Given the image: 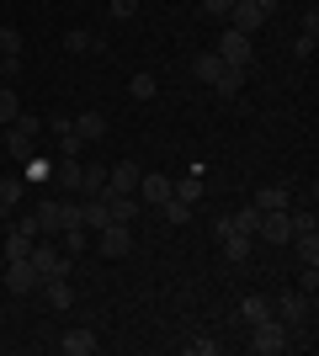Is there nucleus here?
<instances>
[{"instance_id":"14","label":"nucleus","mask_w":319,"mask_h":356,"mask_svg":"<svg viewBox=\"0 0 319 356\" xmlns=\"http://www.w3.org/2000/svg\"><path fill=\"white\" fill-rule=\"evenodd\" d=\"M138 197H144L149 208H160L170 197V176H160V170H154V176H138Z\"/></svg>"},{"instance_id":"12","label":"nucleus","mask_w":319,"mask_h":356,"mask_svg":"<svg viewBox=\"0 0 319 356\" xmlns=\"http://www.w3.org/2000/svg\"><path fill=\"white\" fill-rule=\"evenodd\" d=\"M69 128H75L80 144H101V138H106V118H101V112H80Z\"/></svg>"},{"instance_id":"42","label":"nucleus","mask_w":319,"mask_h":356,"mask_svg":"<svg viewBox=\"0 0 319 356\" xmlns=\"http://www.w3.org/2000/svg\"><path fill=\"white\" fill-rule=\"evenodd\" d=\"M75 6H85V0H75Z\"/></svg>"},{"instance_id":"27","label":"nucleus","mask_w":319,"mask_h":356,"mask_svg":"<svg viewBox=\"0 0 319 356\" xmlns=\"http://www.w3.org/2000/svg\"><path fill=\"white\" fill-rule=\"evenodd\" d=\"M16 202H22V181H16V176H6V181H0V213L11 218V213H16Z\"/></svg>"},{"instance_id":"31","label":"nucleus","mask_w":319,"mask_h":356,"mask_svg":"<svg viewBox=\"0 0 319 356\" xmlns=\"http://www.w3.org/2000/svg\"><path fill=\"white\" fill-rule=\"evenodd\" d=\"M160 218H165V223H186V218H192V208H186L181 197H165V202H160Z\"/></svg>"},{"instance_id":"40","label":"nucleus","mask_w":319,"mask_h":356,"mask_svg":"<svg viewBox=\"0 0 319 356\" xmlns=\"http://www.w3.org/2000/svg\"><path fill=\"white\" fill-rule=\"evenodd\" d=\"M304 38H319V11H314V6L304 11Z\"/></svg>"},{"instance_id":"30","label":"nucleus","mask_w":319,"mask_h":356,"mask_svg":"<svg viewBox=\"0 0 319 356\" xmlns=\"http://www.w3.org/2000/svg\"><path fill=\"white\" fill-rule=\"evenodd\" d=\"M32 245H38V239H27L22 229H11V234H6V261H22V255H27Z\"/></svg>"},{"instance_id":"6","label":"nucleus","mask_w":319,"mask_h":356,"mask_svg":"<svg viewBox=\"0 0 319 356\" xmlns=\"http://www.w3.org/2000/svg\"><path fill=\"white\" fill-rule=\"evenodd\" d=\"M96 250L106 255V261H122V255L133 250V229H128V223H106V229H96Z\"/></svg>"},{"instance_id":"17","label":"nucleus","mask_w":319,"mask_h":356,"mask_svg":"<svg viewBox=\"0 0 319 356\" xmlns=\"http://www.w3.org/2000/svg\"><path fill=\"white\" fill-rule=\"evenodd\" d=\"M170 197H181L186 208H192V202H202V176H197V170H186L181 181H170Z\"/></svg>"},{"instance_id":"1","label":"nucleus","mask_w":319,"mask_h":356,"mask_svg":"<svg viewBox=\"0 0 319 356\" xmlns=\"http://www.w3.org/2000/svg\"><path fill=\"white\" fill-rule=\"evenodd\" d=\"M0 138H6V154L22 165L27 154H38V138H43V118H32V112H16V118L0 128Z\"/></svg>"},{"instance_id":"24","label":"nucleus","mask_w":319,"mask_h":356,"mask_svg":"<svg viewBox=\"0 0 319 356\" xmlns=\"http://www.w3.org/2000/svg\"><path fill=\"white\" fill-rule=\"evenodd\" d=\"M240 319H245V325H261V319H272V298H245V303H240Z\"/></svg>"},{"instance_id":"23","label":"nucleus","mask_w":319,"mask_h":356,"mask_svg":"<svg viewBox=\"0 0 319 356\" xmlns=\"http://www.w3.org/2000/svg\"><path fill=\"white\" fill-rule=\"evenodd\" d=\"M288 229H293V239H314L319 218H314V213H288ZM293 239H288V245H293Z\"/></svg>"},{"instance_id":"18","label":"nucleus","mask_w":319,"mask_h":356,"mask_svg":"<svg viewBox=\"0 0 319 356\" xmlns=\"http://www.w3.org/2000/svg\"><path fill=\"white\" fill-rule=\"evenodd\" d=\"M218 245H224V261H250V250H256V234H224Z\"/></svg>"},{"instance_id":"7","label":"nucleus","mask_w":319,"mask_h":356,"mask_svg":"<svg viewBox=\"0 0 319 356\" xmlns=\"http://www.w3.org/2000/svg\"><path fill=\"white\" fill-rule=\"evenodd\" d=\"M224 64H245L250 70V59H256V48H250V32H234V27H224V38H218V48H213Z\"/></svg>"},{"instance_id":"15","label":"nucleus","mask_w":319,"mask_h":356,"mask_svg":"<svg viewBox=\"0 0 319 356\" xmlns=\"http://www.w3.org/2000/svg\"><path fill=\"white\" fill-rule=\"evenodd\" d=\"M38 293L48 298V309H54V314H64L69 303H75V293H69V277H54V282H43Z\"/></svg>"},{"instance_id":"3","label":"nucleus","mask_w":319,"mask_h":356,"mask_svg":"<svg viewBox=\"0 0 319 356\" xmlns=\"http://www.w3.org/2000/svg\"><path fill=\"white\" fill-rule=\"evenodd\" d=\"M272 319H282L288 325L293 341H304V325H309V293H282L272 303Z\"/></svg>"},{"instance_id":"5","label":"nucleus","mask_w":319,"mask_h":356,"mask_svg":"<svg viewBox=\"0 0 319 356\" xmlns=\"http://www.w3.org/2000/svg\"><path fill=\"white\" fill-rule=\"evenodd\" d=\"M27 261H32V271H38L43 282H54V277H69V255H59L48 239H38V245H32Z\"/></svg>"},{"instance_id":"37","label":"nucleus","mask_w":319,"mask_h":356,"mask_svg":"<svg viewBox=\"0 0 319 356\" xmlns=\"http://www.w3.org/2000/svg\"><path fill=\"white\" fill-rule=\"evenodd\" d=\"M186 351H192V356H213V351H218V341H208V335H192V341H186Z\"/></svg>"},{"instance_id":"13","label":"nucleus","mask_w":319,"mask_h":356,"mask_svg":"<svg viewBox=\"0 0 319 356\" xmlns=\"http://www.w3.org/2000/svg\"><path fill=\"white\" fill-rule=\"evenodd\" d=\"M245 64H224V74H218V80H213V90H218V96H224V102H234V96H240L245 90Z\"/></svg>"},{"instance_id":"36","label":"nucleus","mask_w":319,"mask_h":356,"mask_svg":"<svg viewBox=\"0 0 319 356\" xmlns=\"http://www.w3.org/2000/svg\"><path fill=\"white\" fill-rule=\"evenodd\" d=\"M0 54H22V32L16 27H0Z\"/></svg>"},{"instance_id":"41","label":"nucleus","mask_w":319,"mask_h":356,"mask_svg":"<svg viewBox=\"0 0 319 356\" xmlns=\"http://www.w3.org/2000/svg\"><path fill=\"white\" fill-rule=\"evenodd\" d=\"M138 11V0H112V16H133Z\"/></svg>"},{"instance_id":"9","label":"nucleus","mask_w":319,"mask_h":356,"mask_svg":"<svg viewBox=\"0 0 319 356\" xmlns=\"http://www.w3.org/2000/svg\"><path fill=\"white\" fill-rule=\"evenodd\" d=\"M256 239H266V245H288L293 229H288V208H261V229Z\"/></svg>"},{"instance_id":"25","label":"nucleus","mask_w":319,"mask_h":356,"mask_svg":"<svg viewBox=\"0 0 319 356\" xmlns=\"http://www.w3.org/2000/svg\"><path fill=\"white\" fill-rule=\"evenodd\" d=\"M54 181H59L64 192H80V160H59L54 165Z\"/></svg>"},{"instance_id":"10","label":"nucleus","mask_w":319,"mask_h":356,"mask_svg":"<svg viewBox=\"0 0 319 356\" xmlns=\"http://www.w3.org/2000/svg\"><path fill=\"white\" fill-rule=\"evenodd\" d=\"M261 22H266L261 0H234V6H229V27H234V32H256Z\"/></svg>"},{"instance_id":"32","label":"nucleus","mask_w":319,"mask_h":356,"mask_svg":"<svg viewBox=\"0 0 319 356\" xmlns=\"http://www.w3.org/2000/svg\"><path fill=\"white\" fill-rule=\"evenodd\" d=\"M16 112H22V102H16V86H0V128H6Z\"/></svg>"},{"instance_id":"2","label":"nucleus","mask_w":319,"mask_h":356,"mask_svg":"<svg viewBox=\"0 0 319 356\" xmlns=\"http://www.w3.org/2000/svg\"><path fill=\"white\" fill-rule=\"evenodd\" d=\"M80 223V202H69V197H48L43 208H38V229H43V239L64 234V229H75Z\"/></svg>"},{"instance_id":"35","label":"nucleus","mask_w":319,"mask_h":356,"mask_svg":"<svg viewBox=\"0 0 319 356\" xmlns=\"http://www.w3.org/2000/svg\"><path fill=\"white\" fill-rule=\"evenodd\" d=\"M80 138H75V128H69V134H59V160H80Z\"/></svg>"},{"instance_id":"39","label":"nucleus","mask_w":319,"mask_h":356,"mask_svg":"<svg viewBox=\"0 0 319 356\" xmlns=\"http://www.w3.org/2000/svg\"><path fill=\"white\" fill-rule=\"evenodd\" d=\"M298 293H309V298L319 293V271H314V266H304V287H298Z\"/></svg>"},{"instance_id":"29","label":"nucleus","mask_w":319,"mask_h":356,"mask_svg":"<svg viewBox=\"0 0 319 356\" xmlns=\"http://www.w3.org/2000/svg\"><path fill=\"white\" fill-rule=\"evenodd\" d=\"M64 250H69V255H80V250H85V245H91V229H85V223H75V229H64Z\"/></svg>"},{"instance_id":"11","label":"nucleus","mask_w":319,"mask_h":356,"mask_svg":"<svg viewBox=\"0 0 319 356\" xmlns=\"http://www.w3.org/2000/svg\"><path fill=\"white\" fill-rule=\"evenodd\" d=\"M106 192H138V165L122 160V165H106ZM101 192V197H106Z\"/></svg>"},{"instance_id":"8","label":"nucleus","mask_w":319,"mask_h":356,"mask_svg":"<svg viewBox=\"0 0 319 356\" xmlns=\"http://www.w3.org/2000/svg\"><path fill=\"white\" fill-rule=\"evenodd\" d=\"M6 287H11L16 298H27V293H38V287H43V277H38V271H32V261L22 255V261H6Z\"/></svg>"},{"instance_id":"22","label":"nucleus","mask_w":319,"mask_h":356,"mask_svg":"<svg viewBox=\"0 0 319 356\" xmlns=\"http://www.w3.org/2000/svg\"><path fill=\"white\" fill-rule=\"evenodd\" d=\"M229 229H234V234H256V229H261V208H256V202H250V208L229 213Z\"/></svg>"},{"instance_id":"4","label":"nucleus","mask_w":319,"mask_h":356,"mask_svg":"<svg viewBox=\"0 0 319 356\" xmlns=\"http://www.w3.org/2000/svg\"><path fill=\"white\" fill-rule=\"evenodd\" d=\"M293 335L282 319H261V325H250V351L256 356H277V351H288Z\"/></svg>"},{"instance_id":"19","label":"nucleus","mask_w":319,"mask_h":356,"mask_svg":"<svg viewBox=\"0 0 319 356\" xmlns=\"http://www.w3.org/2000/svg\"><path fill=\"white\" fill-rule=\"evenodd\" d=\"M59 346L69 356H91L96 351V330H69V335H59Z\"/></svg>"},{"instance_id":"33","label":"nucleus","mask_w":319,"mask_h":356,"mask_svg":"<svg viewBox=\"0 0 319 356\" xmlns=\"http://www.w3.org/2000/svg\"><path fill=\"white\" fill-rule=\"evenodd\" d=\"M128 90H133V102H149L160 86H154V74H133V80H128Z\"/></svg>"},{"instance_id":"16","label":"nucleus","mask_w":319,"mask_h":356,"mask_svg":"<svg viewBox=\"0 0 319 356\" xmlns=\"http://www.w3.org/2000/svg\"><path fill=\"white\" fill-rule=\"evenodd\" d=\"M80 223H85L91 234L112 223V213H106V202H101V197H85V202H80Z\"/></svg>"},{"instance_id":"26","label":"nucleus","mask_w":319,"mask_h":356,"mask_svg":"<svg viewBox=\"0 0 319 356\" xmlns=\"http://www.w3.org/2000/svg\"><path fill=\"white\" fill-rule=\"evenodd\" d=\"M288 202H293L288 186H261L256 192V208H288Z\"/></svg>"},{"instance_id":"38","label":"nucleus","mask_w":319,"mask_h":356,"mask_svg":"<svg viewBox=\"0 0 319 356\" xmlns=\"http://www.w3.org/2000/svg\"><path fill=\"white\" fill-rule=\"evenodd\" d=\"M229 6H234V0H202V16H213V22H224V16H229Z\"/></svg>"},{"instance_id":"28","label":"nucleus","mask_w":319,"mask_h":356,"mask_svg":"<svg viewBox=\"0 0 319 356\" xmlns=\"http://www.w3.org/2000/svg\"><path fill=\"white\" fill-rule=\"evenodd\" d=\"M64 48H69V54H91V48H101V43H96L85 27H69V32H64Z\"/></svg>"},{"instance_id":"21","label":"nucleus","mask_w":319,"mask_h":356,"mask_svg":"<svg viewBox=\"0 0 319 356\" xmlns=\"http://www.w3.org/2000/svg\"><path fill=\"white\" fill-rule=\"evenodd\" d=\"M80 192H85V197L106 192V170H101V165H80Z\"/></svg>"},{"instance_id":"20","label":"nucleus","mask_w":319,"mask_h":356,"mask_svg":"<svg viewBox=\"0 0 319 356\" xmlns=\"http://www.w3.org/2000/svg\"><path fill=\"white\" fill-rule=\"evenodd\" d=\"M192 74H197L202 86H213V80H218V74H224V59H218V54H197V59H192Z\"/></svg>"},{"instance_id":"34","label":"nucleus","mask_w":319,"mask_h":356,"mask_svg":"<svg viewBox=\"0 0 319 356\" xmlns=\"http://www.w3.org/2000/svg\"><path fill=\"white\" fill-rule=\"evenodd\" d=\"M22 165H27V176H32V181H48V176H54V165H48L43 154H27Z\"/></svg>"}]
</instances>
